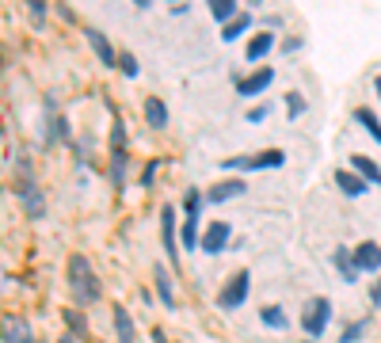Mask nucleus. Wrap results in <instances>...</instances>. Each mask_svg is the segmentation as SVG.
<instances>
[{
	"label": "nucleus",
	"mask_w": 381,
	"mask_h": 343,
	"mask_svg": "<svg viewBox=\"0 0 381 343\" xmlns=\"http://www.w3.org/2000/svg\"><path fill=\"white\" fill-rule=\"evenodd\" d=\"M69 290H73L76 305H91V302H100L103 294V286L100 278H96V271H91L88 256H69Z\"/></svg>",
	"instance_id": "f257e3e1"
},
{
	"label": "nucleus",
	"mask_w": 381,
	"mask_h": 343,
	"mask_svg": "<svg viewBox=\"0 0 381 343\" xmlns=\"http://www.w3.org/2000/svg\"><path fill=\"white\" fill-rule=\"evenodd\" d=\"M286 153L282 149H267V153H252V156H229L221 168H244V172H259V168H282Z\"/></svg>",
	"instance_id": "f03ea898"
},
{
	"label": "nucleus",
	"mask_w": 381,
	"mask_h": 343,
	"mask_svg": "<svg viewBox=\"0 0 381 343\" xmlns=\"http://www.w3.org/2000/svg\"><path fill=\"white\" fill-rule=\"evenodd\" d=\"M248 286H252V275H248V271H237V275L225 282L217 305H221V309H241V305L248 302Z\"/></svg>",
	"instance_id": "7ed1b4c3"
},
{
	"label": "nucleus",
	"mask_w": 381,
	"mask_h": 343,
	"mask_svg": "<svg viewBox=\"0 0 381 343\" xmlns=\"http://www.w3.org/2000/svg\"><path fill=\"white\" fill-rule=\"evenodd\" d=\"M328 320H331V302L328 298H313V302L305 305V313H301V328H305L309 335H324Z\"/></svg>",
	"instance_id": "20e7f679"
},
{
	"label": "nucleus",
	"mask_w": 381,
	"mask_h": 343,
	"mask_svg": "<svg viewBox=\"0 0 381 343\" xmlns=\"http://www.w3.org/2000/svg\"><path fill=\"white\" fill-rule=\"evenodd\" d=\"M111 176H115V183L122 187V176H126V130H122V123H115V130H111Z\"/></svg>",
	"instance_id": "39448f33"
},
{
	"label": "nucleus",
	"mask_w": 381,
	"mask_h": 343,
	"mask_svg": "<svg viewBox=\"0 0 381 343\" xmlns=\"http://www.w3.org/2000/svg\"><path fill=\"white\" fill-rule=\"evenodd\" d=\"M202 202L206 198L199 191H187V225H183V245L195 248L199 245V214H202Z\"/></svg>",
	"instance_id": "423d86ee"
},
{
	"label": "nucleus",
	"mask_w": 381,
	"mask_h": 343,
	"mask_svg": "<svg viewBox=\"0 0 381 343\" xmlns=\"http://www.w3.org/2000/svg\"><path fill=\"white\" fill-rule=\"evenodd\" d=\"M229 237H232L229 221H214V225H210L206 233H202V245H199V248H202L206 256H217L225 245H229Z\"/></svg>",
	"instance_id": "0eeeda50"
},
{
	"label": "nucleus",
	"mask_w": 381,
	"mask_h": 343,
	"mask_svg": "<svg viewBox=\"0 0 381 343\" xmlns=\"http://www.w3.org/2000/svg\"><path fill=\"white\" fill-rule=\"evenodd\" d=\"M0 340L4 343H34V335L23 317H4L0 320Z\"/></svg>",
	"instance_id": "6e6552de"
},
{
	"label": "nucleus",
	"mask_w": 381,
	"mask_h": 343,
	"mask_svg": "<svg viewBox=\"0 0 381 343\" xmlns=\"http://www.w3.org/2000/svg\"><path fill=\"white\" fill-rule=\"evenodd\" d=\"M84 39L91 42L96 57H100V61H103L107 69H111V65H118V54H115V46L107 42V34H103V31H96V27H84Z\"/></svg>",
	"instance_id": "1a4fd4ad"
},
{
	"label": "nucleus",
	"mask_w": 381,
	"mask_h": 343,
	"mask_svg": "<svg viewBox=\"0 0 381 343\" xmlns=\"http://www.w3.org/2000/svg\"><path fill=\"white\" fill-rule=\"evenodd\" d=\"M160 237H164V248H168V260H179V248H175V210L164 206L160 210Z\"/></svg>",
	"instance_id": "9d476101"
},
{
	"label": "nucleus",
	"mask_w": 381,
	"mask_h": 343,
	"mask_svg": "<svg viewBox=\"0 0 381 343\" xmlns=\"http://www.w3.org/2000/svg\"><path fill=\"white\" fill-rule=\"evenodd\" d=\"M271 81H274L271 69H259V73H252V76H244V81H237V96H259V92H263Z\"/></svg>",
	"instance_id": "9b49d317"
},
{
	"label": "nucleus",
	"mask_w": 381,
	"mask_h": 343,
	"mask_svg": "<svg viewBox=\"0 0 381 343\" xmlns=\"http://www.w3.org/2000/svg\"><path fill=\"white\" fill-rule=\"evenodd\" d=\"M355 267L358 271H378L381 267V245H373V240L358 245L355 248Z\"/></svg>",
	"instance_id": "f8f14e48"
},
{
	"label": "nucleus",
	"mask_w": 381,
	"mask_h": 343,
	"mask_svg": "<svg viewBox=\"0 0 381 343\" xmlns=\"http://www.w3.org/2000/svg\"><path fill=\"white\" fill-rule=\"evenodd\" d=\"M19 198H23V206H27V214H31V218H42V214H46V202H42L39 187H34L31 180L19 183Z\"/></svg>",
	"instance_id": "ddd939ff"
},
{
	"label": "nucleus",
	"mask_w": 381,
	"mask_h": 343,
	"mask_svg": "<svg viewBox=\"0 0 381 343\" xmlns=\"http://www.w3.org/2000/svg\"><path fill=\"white\" fill-rule=\"evenodd\" d=\"M145 118H149L153 130H164V126H168V107L160 103L157 96H149V99H145Z\"/></svg>",
	"instance_id": "4468645a"
},
{
	"label": "nucleus",
	"mask_w": 381,
	"mask_h": 343,
	"mask_svg": "<svg viewBox=\"0 0 381 343\" xmlns=\"http://www.w3.org/2000/svg\"><path fill=\"white\" fill-rule=\"evenodd\" d=\"M351 168H355L366 183H378V187H381V168L370 160V156H358V153H355V156H351Z\"/></svg>",
	"instance_id": "2eb2a0df"
},
{
	"label": "nucleus",
	"mask_w": 381,
	"mask_h": 343,
	"mask_svg": "<svg viewBox=\"0 0 381 343\" xmlns=\"http://www.w3.org/2000/svg\"><path fill=\"white\" fill-rule=\"evenodd\" d=\"M237 195H244V180H229V183H217L214 191H210V202H225V198H237Z\"/></svg>",
	"instance_id": "dca6fc26"
},
{
	"label": "nucleus",
	"mask_w": 381,
	"mask_h": 343,
	"mask_svg": "<svg viewBox=\"0 0 381 343\" xmlns=\"http://www.w3.org/2000/svg\"><path fill=\"white\" fill-rule=\"evenodd\" d=\"M115 328H118V343L138 340V335H133V320H130V313H126L122 305H115Z\"/></svg>",
	"instance_id": "f3484780"
},
{
	"label": "nucleus",
	"mask_w": 381,
	"mask_h": 343,
	"mask_svg": "<svg viewBox=\"0 0 381 343\" xmlns=\"http://www.w3.org/2000/svg\"><path fill=\"white\" fill-rule=\"evenodd\" d=\"M336 183H340L343 191H347V195H366V180L362 176H351V172H336Z\"/></svg>",
	"instance_id": "a211bd4d"
},
{
	"label": "nucleus",
	"mask_w": 381,
	"mask_h": 343,
	"mask_svg": "<svg viewBox=\"0 0 381 343\" xmlns=\"http://www.w3.org/2000/svg\"><path fill=\"white\" fill-rule=\"evenodd\" d=\"M210 16H214L217 23H232L241 12H237V4H232V0H214V4H210Z\"/></svg>",
	"instance_id": "6ab92c4d"
},
{
	"label": "nucleus",
	"mask_w": 381,
	"mask_h": 343,
	"mask_svg": "<svg viewBox=\"0 0 381 343\" xmlns=\"http://www.w3.org/2000/svg\"><path fill=\"white\" fill-rule=\"evenodd\" d=\"M153 275H157V294H160V302H164L168 309H175V294H172V282H168V271L157 267Z\"/></svg>",
	"instance_id": "aec40b11"
},
{
	"label": "nucleus",
	"mask_w": 381,
	"mask_h": 343,
	"mask_svg": "<svg viewBox=\"0 0 381 343\" xmlns=\"http://www.w3.org/2000/svg\"><path fill=\"white\" fill-rule=\"evenodd\" d=\"M248 27H252V16H244V12H241V16L232 19V23H225V27H221V39H225V42L241 39V31H248Z\"/></svg>",
	"instance_id": "412c9836"
},
{
	"label": "nucleus",
	"mask_w": 381,
	"mask_h": 343,
	"mask_svg": "<svg viewBox=\"0 0 381 343\" xmlns=\"http://www.w3.org/2000/svg\"><path fill=\"white\" fill-rule=\"evenodd\" d=\"M355 123H362L366 126V134H370L373 141H381V123L373 118V111H366V107H358L355 111Z\"/></svg>",
	"instance_id": "4be33fe9"
},
{
	"label": "nucleus",
	"mask_w": 381,
	"mask_h": 343,
	"mask_svg": "<svg viewBox=\"0 0 381 343\" xmlns=\"http://www.w3.org/2000/svg\"><path fill=\"white\" fill-rule=\"evenodd\" d=\"M271 46H274V39H271V34H256V39L248 42V61H259V57H263Z\"/></svg>",
	"instance_id": "5701e85b"
},
{
	"label": "nucleus",
	"mask_w": 381,
	"mask_h": 343,
	"mask_svg": "<svg viewBox=\"0 0 381 343\" xmlns=\"http://www.w3.org/2000/svg\"><path fill=\"white\" fill-rule=\"evenodd\" d=\"M336 267L343 271V282H355V278H358V267H355V260H351V256L343 252V248H340V252H336Z\"/></svg>",
	"instance_id": "b1692460"
},
{
	"label": "nucleus",
	"mask_w": 381,
	"mask_h": 343,
	"mask_svg": "<svg viewBox=\"0 0 381 343\" xmlns=\"http://www.w3.org/2000/svg\"><path fill=\"white\" fill-rule=\"evenodd\" d=\"M259 317H263V324H267V328H286V324H290V320H286V313H282L279 305H267V309L259 313Z\"/></svg>",
	"instance_id": "393cba45"
},
{
	"label": "nucleus",
	"mask_w": 381,
	"mask_h": 343,
	"mask_svg": "<svg viewBox=\"0 0 381 343\" xmlns=\"http://www.w3.org/2000/svg\"><path fill=\"white\" fill-rule=\"evenodd\" d=\"M65 324L73 328L76 335H84V332H88V324H84V313H80V309H65Z\"/></svg>",
	"instance_id": "a878e982"
},
{
	"label": "nucleus",
	"mask_w": 381,
	"mask_h": 343,
	"mask_svg": "<svg viewBox=\"0 0 381 343\" xmlns=\"http://www.w3.org/2000/svg\"><path fill=\"white\" fill-rule=\"evenodd\" d=\"M118 69H122L126 76H138V57H133V54H118Z\"/></svg>",
	"instance_id": "bb28decb"
},
{
	"label": "nucleus",
	"mask_w": 381,
	"mask_h": 343,
	"mask_svg": "<svg viewBox=\"0 0 381 343\" xmlns=\"http://www.w3.org/2000/svg\"><path fill=\"white\" fill-rule=\"evenodd\" d=\"M362 332H366V320H358V324H351L347 332L340 335V343H351V340H358V335H362Z\"/></svg>",
	"instance_id": "cd10ccee"
},
{
	"label": "nucleus",
	"mask_w": 381,
	"mask_h": 343,
	"mask_svg": "<svg viewBox=\"0 0 381 343\" xmlns=\"http://www.w3.org/2000/svg\"><path fill=\"white\" fill-rule=\"evenodd\" d=\"M286 111H290V114H301V111H305V103H301L298 92H290V99H286Z\"/></svg>",
	"instance_id": "c85d7f7f"
},
{
	"label": "nucleus",
	"mask_w": 381,
	"mask_h": 343,
	"mask_svg": "<svg viewBox=\"0 0 381 343\" xmlns=\"http://www.w3.org/2000/svg\"><path fill=\"white\" fill-rule=\"evenodd\" d=\"M263 118H267V107H252L248 111V123H263Z\"/></svg>",
	"instance_id": "c756f323"
},
{
	"label": "nucleus",
	"mask_w": 381,
	"mask_h": 343,
	"mask_svg": "<svg viewBox=\"0 0 381 343\" xmlns=\"http://www.w3.org/2000/svg\"><path fill=\"white\" fill-rule=\"evenodd\" d=\"M153 176H157V160H153L149 168H145V176H141V183H145V187H149V183H153Z\"/></svg>",
	"instance_id": "7c9ffc66"
},
{
	"label": "nucleus",
	"mask_w": 381,
	"mask_h": 343,
	"mask_svg": "<svg viewBox=\"0 0 381 343\" xmlns=\"http://www.w3.org/2000/svg\"><path fill=\"white\" fill-rule=\"evenodd\" d=\"M153 343H168V335L160 332V328H153Z\"/></svg>",
	"instance_id": "2f4dec72"
},
{
	"label": "nucleus",
	"mask_w": 381,
	"mask_h": 343,
	"mask_svg": "<svg viewBox=\"0 0 381 343\" xmlns=\"http://www.w3.org/2000/svg\"><path fill=\"white\" fill-rule=\"evenodd\" d=\"M373 88H378V96H381V76H378V81H373Z\"/></svg>",
	"instance_id": "473e14b6"
},
{
	"label": "nucleus",
	"mask_w": 381,
	"mask_h": 343,
	"mask_svg": "<svg viewBox=\"0 0 381 343\" xmlns=\"http://www.w3.org/2000/svg\"><path fill=\"white\" fill-rule=\"evenodd\" d=\"M58 343H73V340H69V335H65V340H58Z\"/></svg>",
	"instance_id": "72a5a7b5"
}]
</instances>
